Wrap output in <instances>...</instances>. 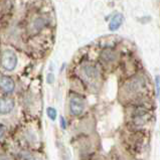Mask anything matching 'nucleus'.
<instances>
[{"label":"nucleus","mask_w":160,"mask_h":160,"mask_svg":"<svg viewBox=\"0 0 160 160\" xmlns=\"http://www.w3.org/2000/svg\"><path fill=\"white\" fill-rule=\"evenodd\" d=\"M146 86V81L143 77L138 76L135 77L133 79H131L130 81H128L125 84L124 90L126 91L127 94L129 95H136L145 89Z\"/></svg>","instance_id":"f257e3e1"},{"label":"nucleus","mask_w":160,"mask_h":160,"mask_svg":"<svg viewBox=\"0 0 160 160\" xmlns=\"http://www.w3.org/2000/svg\"><path fill=\"white\" fill-rule=\"evenodd\" d=\"M70 109L72 115L79 116L85 110V100L79 95H74L70 100Z\"/></svg>","instance_id":"f03ea898"},{"label":"nucleus","mask_w":160,"mask_h":160,"mask_svg":"<svg viewBox=\"0 0 160 160\" xmlns=\"http://www.w3.org/2000/svg\"><path fill=\"white\" fill-rule=\"evenodd\" d=\"M17 63V57L12 51H5L3 52L1 56V66L6 71H12L16 67Z\"/></svg>","instance_id":"7ed1b4c3"},{"label":"nucleus","mask_w":160,"mask_h":160,"mask_svg":"<svg viewBox=\"0 0 160 160\" xmlns=\"http://www.w3.org/2000/svg\"><path fill=\"white\" fill-rule=\"evenodd\" d=\"M82 74L87 81L92 84L96 83L100 78L99 70L93 65H84L82 67Z\"/></svg>","instance_id":"20e7f679"},{"label":"nucleus","mask_w":160,"mask_h":160,"mask_svg":"<svg viewBox=\"0 0 160 160\" xmlns=\"http://www.w3.org/2000/svg\"><path fill=\"white\" fill-rule=\"evenodd\" d=\"M14 108V100L10 97L0 98V115L10 113Z\"/></svg>","instance_id":"39448f33"},{"label":"nucleus","mask_w":160,"mask_h":160,"mask_svg":"<svg viewBox=\"0 0 160 160\" xmlns=\"http://www.w3.org/2000/svg\"><path fill=\"white\" fill-rule=\"evenodd\" d=\"M0 88L5 93H10L14 90V82L7 76L0 77Z\"/></svg>","instance_id":"423d86ee"},{"label":"nucleus","mask_w":160,"mask_h":160,"mask_svg":"<svg viewBox=\"0 0 160 160\" xmlns=\"http://www.w3.org/2000/svg\"><path fill=\"white\" fill-rule=\"evenodd\" d=\"M149 117V113L144 109H138L134 113L133 121L136 125H142Z\"/></svg>","instance_id":"0eeeda50"},{"label":"nucleus","mask_w":160,"mask_h":160,"mask_svg":"<svg viewBox=\"0 0 160 160\" xmlns=\"http://www.w3.org/2000/svg\"><path fill=\"white\" fill-rule=\"evenodd\" d=\"M123 19H124V17L121 14V13H117L116 15H114L113 18L111 19L109 23V29L111 31H115L117 30L119 27L121 26V24L123 23Z\"/></svg>","instance_id":"6e6552de"},{"label":"nucleus","mask_w":160,"mask_h":160,"mask_svg":"<svg viewBox=\"0 0 160 160\" xmlns=\"http://www.w3.org/2000/svg\"><path fill=\"white\" fill-rule=\"evenodd\" d=\"M116 58H117L116 52L111 51V49H106V51H104L101 54V58L105 62H112L115 61Z\"/></svg>","instance_id":"1a4fd4ad"},{"label":"nucleus","mask_w":160,"mask_h":160,"mask_svg":"<svg viewBox=\"0 0 160 160\" xmlns=\"http://www.w3.org/2000/svg\"><path fill=\"white\" fill-rule=\"evenodd\" d=\"M17 159L18 160H36L35 157L32 154H30L27 151H22L17 154Z\"/></svg>","instance_id":"9d476101"},{"label":"nucleus","mask_w":160,"mask_h":160,"mask_svg":"<svg viewBox=\"0 0 160 160\" xmlns=\"http://www.w3.org/2000/svg\"><path fill=\"white\" fill-rule=\"evenodd\" d=\"M47 113H48V118L51 119L52 121H54L57 119V116H58V112H57V110L54 109L53 107H49L48 108L47 110Z\"/></svg>","instance_id":"9b49d317"},{"label":"nucleus","mask_w":160,"mask_h":160,"mask_svg":"<svg viewBox=\"0 0 160 160\" xmlns=\"http://www.w3.org/2000/svg\"><path fill=\"white\" fill-rule=\"evenodd\" d=\"M43 25H44V19H42V18H38L33 23L35 30H39Z\"/></svg>","instance_id":"f8f14e48"},{"label":"nucleus","mask_w":160,"mask_h":160,"mask_svg":"<svg viewBox=\"0 0 160 160\" xmlns=\"http://www.w3.org/2000/svg\"><path fill=\"white\" fill-rule=\"evenodd\" d=\"M155 84H156L157 98L160 100V76H156V78H155Z\"/></svg>","instance_id":"ddd939ff"},{"label":"nucleus","mask_w":160,"mask_h":160,"mask_svg":"<svg viewBox=\"0 0 160 160\" xmlns=\"http://www.w3.org/2000/svg\"><path fill=\"white\" fill-rule=\"evenodd\" d=\"M47 80H48V84H52V83H53V81H54V77H53V75L52 74V72H49V74L48 75Z\"/></svg>","instance_id":"4468645a"},{"label":"nucleus","mask_w":160,"mask_h":160,"mask_svg":"<svg viewBox=\"0 0 160 160\" xmlns=\"http://www.w3.org/2000/svg\"><path fill=\"white\" fill-rule=\"evenodd\" d=\"M5 131H6L5 126L0 124V138H2V137L4 136V134H5Z\"/></svg>","instance_id":"2eb2a0df"},{"label":"nucleus","mask_w":160,"mask_h":160,"mask_svg":"<svg viewBox=\"0 0 160 160\" xmlns=\"http://www.w3.org/2000/svg\"><path fill=\"white\" fill-rule=\"evenodd\" d=\"M61 127H62V129H63V130L67 128L66 120H65V118H63V117H61Z\"/></svg>","instance_id":"dca6fc26"}]
</instances>
